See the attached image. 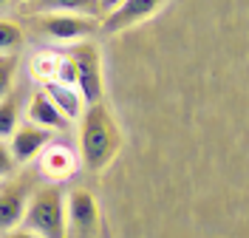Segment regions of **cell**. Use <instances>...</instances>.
Instances as JSON below:
<instances>
[{
  "mask_svg": "<svg viewBox=\"0 0 249 238\" xmlns=\"http://www.w3.org/2000/svg\"><path fill=\"white\" fill-rule=\"evenodd\" d=\"M74 63L77 71V88L82 99L93 105V102H102L105 96V79H102V57H99V48L93 46L91 40H77L71 43V48L65 51Z\"/></svg>",
  "mask_w": 249,
  "mask_h": 238,
  "instance_id": "obj_3",
  "label": "cell"
},
{
  "mask_svg": "<svg viewBox=\"0 0 249 238\" xmlns=\"http://www.w3.org/2000/svg\"><path fill=\"white\" fill-rule=\"evenodd\" d=\"M20 111H23V99L15 88L0 99V139L12 136L20 125Z\"/></svg>",
  "mask_w": 249,
  "mask_h": 238,
  "instance_id": "obj_13",
  "label": "cell"
},
{
  "mask_svg": "<svg viewBox=\"0 0 249 238\" xmlns=\"http://www.w3.org/2000/svg\"><path fill=\"white\" fill-rule=\"evenodd\" d=\"M37 159H40L37 162L40 165V176H46L48 182H54V184L68 182L79 170V156L62 142H48Z\"/></svg>",
  "mask_w": 249,
  "mask_h": 238,
  "instance_id": "obj_8",
  "label": "cell"
},
{
  "mask_svg": "<svg viewBox=\"0 0 249 238\" xmlns=\"http://www.w3.org/2000/svg\"><path fill=\"white\" fill-rule=\"evenodd\" d=\"M17 65H20V60H17V51H12V54H0V99H3V96L15 88Z\"/></svg>",
  "mask_w": 249,
  "mask_h": 238,
  "instance_id": "obj_16",
  "label": "cell"
},
{
  "mask_svg": "<svg viewBox=\"0 0 249 238\" xmlns=\"http://www.w3.org/2000/svg\"><path fill=\"white\" fill-rule=\"evenodd\" d=\"M43 91L51 96V102L65 113V119H71V122H79L82 119V113L88 108V102L82 99L77 85H68V82H60V79H51L43 85Z\"/></svg>",
  "mask_w": 249,
  "mask_h": 238,
  "instance_id": "obj_11",
  "label": "cell"
},
{
  "mask_svg": "<svg viewBox=\"0 0 249 238\" xmlns=\"http://www.w3.org/2000/svg\"><path fill=\"white\" fill-rule=\"evenodd\" d=\"M96 29H99V23L88 15H74V12H46V15H37V32L51 37V40H60V43L88 40Z\"/></svg>",
  "mask_w": 249,
  "mask_h": 238,
  "instance_id": "obj_5",
  "label": "cell"
},
{
  "mask_svg": "<svg viewBox=\"0 0 249 238\" xmlns=\"http://www.w3.org/2000/svg\"><path fill=\"white\" fill-rule=\"evenodd\" d=\"M122 147V130L108 102H93L79 119V150L88 170H105Z\"/></svg>",
  "mask_w": 249,
  "mask_h": 238,
  "instance_id": "obj_1",
  "label": "cell"
},
{
  "mask_svg": "<svg viewBox=\"0 0 249 238\" xmlns=\"http://www.w3.org/2000/svg\"><path fill=\"white\" fill-rule=\"evenodd\" d=\"M29 3L37 15H46V12H74V15L96 17L102 12L99 0H29Z\"/></svg>",
  "mask_w": 249,
  "mask_h": 238,
  "instance_id": "obj_12",
  "label": "cell"
},
{
  "mask_svg": "<svg viewBox=\"0 0 249 238\" xmlns=\"http://www.w3.org/2000/svg\"><path fill=\"white\" fill-rule=\"evenodd\" d=\"M15 170H17L15 153H12L9 142H3V139H0V179H9V176H15Z\"/></svg>",
  "mask_w": 249,
  "mask_h": 238,
  "instance_id": "obj_17",
  "label": "cell"
},
{
  "mask_svg": "<svg viewBox=\"0 0 249 238\" xmlns=\"http://www.w3.org/2000/svg\"><path fill=\"white\" fill-rule=\"evenodd\" d=\"M119 3H124V0H99V6H102V15H108V12H113Z\"/></svg>",
  "mask_w": 249,
  "mask_h": 238,
  "instance_id": "obj_19",
  "label": "cell"
},
{
  "mask_svg": "<svg viewBox=\"0 0 249 238\" xmlns=\"http://www.w3.org/2000/svg\"><path fill=\"white\" fill-rule=\"evenodd\" d=\"M23 227L43 238H68V210H65V193L60 184H46L31 193Z\"/></svg>",
  "mask_w": 249,
  "mask_h": 238,
  "instance_id": "obj_2",
  "label": "cell"
},
{
  "mask_svg": "<svg viewBox=\"0 0 249 238\" xmlns=\"http://www.w3.org/2000/svg\"><path fill=\"white\" fill-rule=\"evenodd\" d=\"M26 43V32L17 20H6L0 17V54H12Z\"/></svg>",
  "mask_w": 249,
  "mask_h": 238,
  "instance_id": "obj_15",
  "label": "cell"
},
{
  "mask_svg": "<svg viewBox=\"0 0 249 238\" xmlns=\"http://www.w3.org/2000/svg\"><path fill=\"white\" fill-rule=\"evenodd\" d=\"M65 210H68V227L79 238L96 236V227H99V204H96V199H93L91 190L74 187V190L65 196Z\"/></svg>",
  "mask_w": 249,
  "mask_h": 238,
  "instance_id": "obj_6",
  "label": "cell"
},
{
  "mask_svg": "<svg viewBox=\"0 0 249 238\" xmlns=\"http://www.w3.org/2000/svg\"><path fill=\"white\" fill-rule=\"evenodd\" d=\"M48 142H51V130L34 125V122L17 125V130L9 136V147H12V153H15L17 165H20V162H29V159H34V156H40Z\"/></svg>",
  "mask_w": 249,
  "mask_h": 238,
  "instance_id": "obj_9",
  "label": "cell"
},
{
  "mask_svg": "<svg viewBox=\"0 0 249 238\" xmlns=\"http://www.w3.org/2000/svg\"><path fill=\"white\" fill-rule=\"evenodd\" d=\"M34 179L29 173L23 176H9V182L0 184V233H12L23 224V216H26V207H29V199L34 193Z\"/></svg>",
  "mask_w": 249,
  "mask_h": 238,
  "instance_id": "obj_4",
  "label": "cell"
},
{
  "mask_svg": "<svg viewBox=\"0 0 249 238\" xmlns=\"http://www.w3.org/2000/svg\"><path fill=\"white\" fill-rule=\"evenodd\" d=\"M26 116H29V122L46 128V130H60V133H62V130H68V128H71V119H65V113L51 102V96H48L43 88L31 94Z\"/></svg>",
  "mask_w": 249,
  "mask_h": 238,
  "instance_id": "obj_10",
  "label": "cell"
},
{
  "mask_svg": "<svg viewBox=\"0 0 249 238\" xmlns=\"http://www.w3.org/2000/svg\"><path fill=\"white\" fill-rule=\"evenodd\" d=\"M161 6H164V0H124V3H119V6L113 9V12H108V15L102 17L99 29L105 34L124 32V29L136 26L142 20H147L150 15H156Z\"/></svg>",
  "mask_w": 249,
  "mask_h": 238,
  "instance_id": "obj_7",
  "label": "cell"
},
{
  "mask_svg": "<svg viewBox=\"0 0 249 238\" xmlns=\"http://www.w3.org/2000/svg\"><path fill=\"white\" fill-rule=\"evenodd\" d=\"M62 60H65V54H57V51H40V54H34V60H31V77L40 79L43 85L51 82V79H57L62 68Z\"/></svg>",
  "mask_w": 249,
  "mask_h": 238,
  "instance_id": "obj_14",
  "label": "cell"
},
{
  "mask_svg": "<svg viewBox=\"0 0 249 238\" xmlns=\"http://www.w3.org/2000/svg\"><path fill=\"white\" fill-rule=\"evenodd\" d=\"M9 3H12V0H0V9H3V6H9Z\"/></svg>",
  "mask_w": 249,
  "mask_h": 238,
  "instance_id": "obj_20",
  "label": "cell"
},
{
  "mask_svg": "<svg viewBox=\"0 0 249 238\" xmlns=\"http://www.w3.org/2000/svg\"><path fill=\"white\" fill-rule=\"evenodd\" d=\"M3 238H43V236H37V233H31V230H12V233H6Z\"/></svg>",
  "mask_w": 249,
  "mask_h": 238,
  "instance_id": "obj_18",
  "label": "cell"
}]
</instances>
